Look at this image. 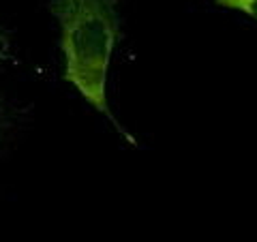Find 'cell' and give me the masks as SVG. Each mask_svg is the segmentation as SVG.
Wrapping results in <instances>:
<instances>
[{
	"label": "cell",
	"instance_id": "obj_1",
	"mask_svg": "<svg viewBox=\"0 0 257 242\" xmlns=\"http://www.w3.org/2000/svg\"><path fill=\"white\" fill-rule=\"evenodd\" d=\"M50 11L60 26L64 82L135 146V137L114 118L107 103L109 62L120 37L116 0H52Z\"/></svg>",
	"mask_w": 257,
	"mask_h": 242
},
{
	"label": "cell",
	"instance_id": "obj_2",
	"mask_svg": "<svg viewBox=\"0 0 257 242\" xmlns=\"http://www.w3.org/2000/svg\"><path fill=\"white\" fill-rule=\"evenodd\" d=\"M13 35L7 22L0 18V161L11 152L15 140L22 135L28 123V103H24L15 88L18 69Z\"/></svg>",
	"mask_w": 257,
	"mask_h": 242
},
{
	"label": "cell",
	"instance_id": "obj_3",
	"mask_svg": "<svg viewBox=\"0 0 257 242\" xmlns=\"http://www.w3.org/2000/svg\"><path fill=\"white\" fill-rule=\"evenodd\" d=\"M214 3L219 7H225V9L242 13L248 20L257 22V0H214Z\"/></svg>",
	"mask_w": 257,
	"mask_h": 242
}]
</instances>
